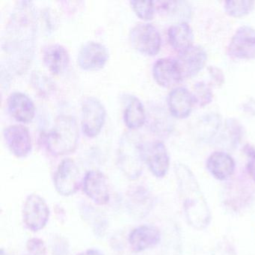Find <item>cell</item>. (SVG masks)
<instances>
[{"mask_svg": "<svg viewBox=\"0 0 255 255\" xmlns=\"http://www.w3.org/2000/svg\"><path fill=\"white\" fill-rule=\"evenodd\" d=\"M50 208L45 200L38 194H31L23 206V222L33 232L41 231L47 225L50 218Z\"/></svg>", "mask_w": 255, "mask_h": 255, "instance_id": "cell-7", "label": "cell"}, {"mask_svg": "<svg viewBox=\"0 0 255 255\" xmlns=\"http://www.w3.org/2000/svg\"><path fill=\"white\" fill-rule=\"evenodd\" d=\"M7 107L10 115L18 122L29 123L35 117V107L33 101L23 92L11 93L7 100Z\"/></svg>", "mask_w": 255, "mask_h": 255, "instance_id": "cell-16", "label": "cell"}, {"mask_svg": "<svg viewBox=\"0 0 255 255\" xmlns=\"http://www.w3.org/2000/svg\"><path fill=\"white\" fill-rule=\"evenodd\" d=\"M54 185L58 193L63 196L74 195L80 189V172L74 160L65 159L58 167L54 176Z\"/></svg>", "mask_w": 255, "mask_h": 255, "instance_id": "cell-9", "label": "cell"}, {"mask_svg": "<svg viewBox=\"0 0 255 255\" xmlns=\"http://www.w3.org/2000/svg\"><path fill=\"white\" fill-rule=\"evenodd\" d=\"M143 160L152 174L158 178L165 177L169 169L170 158L163 142L153 141L142 144Z\"/></svg>", "mask_w": 255, "mask_h": 255, "instance_id": "cell-8", "label": "cell"}, {"mask_svg": "<svg viewBox=\"0 0 255 255\" xmlns=\"http://www.w3.org/2000/svg\"><path fill=\"white\" fill-rule=\"evenodd\" d=\"M132 7L135 14L142 20H148L153 18L154 14V2L152 1H130Z\"/></svg>", "mask_w": 255, "mask_h": 255, "instance_id": "cell-26", "label": "cell"}, {"mask_svg": "<svg viewBox=\"0 0 255 255\" xmlns=\"http://www.w3.org/2000/svg\"><path fill=\"white\" fill-rule=\"evenodd\" d=\"M4 139L11 153L25 157L32 151V143L29 129L22 125H11L3 131Z\"/></svg>", "mask_w": 255, "mask_h": 255, "instance_id": "cell-13", "label": "cell"}, {"mask_svg": "<svg viewBox=\"0 0 255 255\" xmlns=\"http://www.w3.org/2000/svg\"><path fill=\"white\" fill-rule=\"evenodd\" d=\"M146 120L145 110L141 101L135 96H129L124 112L125 125L131 129L141 128Z\"/></svg>", "mask_w": 255, "mask_h": 255, "instance_id": "cell-23", "label": "cell"}, {"mask_svg": "<svg viewBox=\"0 0 255 255\" xmlns=\"http://www.w3.org/2000/svg\"><path fill=\"white\" fill-rule=\"evenodd\" d=\"M245 152L247 155L249 160L247 163V170L252 180L255 182V147L253 146L246 145Z\"/></svg>", "mask_w": 255, "mask_h": 255, "instance_id": "cell-28", "label": "cell"}, {"mask_svg": "<svg viewBox=\"0 0 255 255\" xmlns=\"http://www.w3.org/2000/svg\"><path fill=\"white\" fill-rule=\"evenodd\" d=\"M192 95L195 100V104H198L200 107H205L213 101V92L204 82H199L194 86Z\"/></svg>", "mask_w": 255, "mask_h": 255, "instance_id": "cell-25", "label": "cell"}, {"mask_svg": "<svg viewBox=\"0 0 255 255\" xmlns=\"http://www.w3.org/2000/svg\"><path fill=\"white\" fill-rule=\"evenodd\" d=\"M153 206V199L149 191L144 186L132 188L128 195V207L130 213L138 218L148 214Z\"/></svg>", "mask_w": 255, "mask_h": 255, "instance_id": "cell-21", "label": "cell"}, {"mask_svg": "<svg viewBox=\"0 0 255 255\" xmlns=\"http://www.w3.org/2000/svg\"><path fill=\"white\" fill-rule=\"evenodd\" d=\"M207 53L202 47L193 46L179 55L178 61L183 77H192L204 68L207 62Z\"/></svg>", "mask_w": 255, "mask_h": 255, "instance_id": "cell-17", "label": "cell"}, {"mask_svg": "<svg viewBox=\"0 0 255 255\" xmlns=\"http://www.w3.org/2000/svg\"><path fill=\"white\" fill-rule=\"evenodd\" d=\"M129 39L135 50L147 56H155L160 50V34L151 23H137L131 29Z\"/></svg>", "mask_w": 255, "mask_h": 255, "instance_id": "cell-5", "label": "cell"}, {"mask_svg": "<svg viewBox=\"0 0 255 255\" xmlns=\"http://www.w3.org/2000/svg\"><path fill=\"white\" fill-rule=\"evenodd\" d=\"M142 143L139 135L126 132L119 140L118 164L122 172L130 180H136L142 171Z\"/></svg>", "mask_w": 255, "mask_h": 255, "instance_id": "cell-4", "label": "cell"}, {"mask_svg": "<svg viewBox=\"0 0 255 255\" xmlns=\"http://www.w3.org/2000/svg\"><path fill=\"white\" fill-rule=\"evenodd\" d=\"M255 7L254 1L237 0L225 2V9L227 14L231 17H240L249 14Z\"/></svg>", "mask_w": 255, "mask_h": 255, "instance_id": "cell-24", "label": "cell"}, {"mask_svg": "<svg viewBox=\"0 0 255 255\" xmlns=\"http://www.w3.org/2000/svg\"><path fill=\"white\" fill-rule=\"evenodd\" d=\"M83 191L98 205H105L110 200V188L107 177L98 170L88 171L83 178Z\"/></svg>", "mask_w": 255, "mask_h": 255, "instance_id": "cell-12", "label": "cell"}, {"mask_svg": "<svg viewBox=\"0 0 255 255\" xmlns=\"http://www.w3.org/2000/svg\"><path fill=\"white\" fill-rule=\"evenodd\" d=\"M78 255H104L102 252H100L98 249H88L82 253L79 254Z\"/></svg>", "mask_w": 255, "mask_h": 255, "instance_id": "cell-30", "label": "cell"}, {"mask_svg": "<svg viewBox=\"0 0 255 255\" xmlns=\"http://www.w3.org/2000/svg\"><path fill=\"white\" fill-rule=\"evenodd\" d=\"M78 140V125L75 118L71 116H59L44 137L46 147L54 156L72 153L77 148Z\"/></svg>", "mask_w": 255, "mask_h": 255, "instance_id": "cell-3", "label": "cell"}, {"mask_svg": "<svg viewBox=\"0 0 255 255\" xmlns=\"http://www.w3.org/2000/svg\"><path fill=\"white\" fill-rule=\"evenodd\" d=\"M228 53L240 59H255V29L249 26L239 28L231 38Z\"/></svg>", "mask_w": 255, "mask_h": 255, "instance_id": "cell-10", "label": "cell"}, {"mask_svg": "<svg viewBox=\"0 0 255 255\" xmlns=\"http://www.w3.org/2000/svg\"><path fill=\"white\" fill-rule=\"evenodd\" d=\"M176 176L183 212L188 223L195 229L210 225L211 213L195 175L186 165H176Z\"/></svg>", "mask_w": 255, "mask_h": 255, "instance_id": "cell-2", "label": "cell"}, {"mask_svg": "<svg viewBox=\"0 0 255 255\" xmlns=\"http://www.w3.org/2000/svg\"><path fill=\"white\" fill-rule=\"evenodd\" d=\"M207 168L214 178L219 180H228L234 174L235 162L228 153L216 151L207 159Z\"/></svg>", "mask_w": 255, "mask_h": 255, "instance_id": "cell-20", "label": "cell"}, {"mask_svg": "<svg viewBox=\"0 0 255 255\" xmlns=\"http://www.w3.org/2000/svg\"><path fill=\"white\" fill-rule=\"evenodd\" d=\"M154 80L162 87H171L183 79L178 61L171 58L158 59L153 66Z\"/></svg>", "mask_w": 255, "mask_h": 255, "instance_id": "cell-14", "label": "cell"}, {"mask_svg": "<svg viewBox=\"0 0 255 255\" xmlns=\"http://www.w3.org/2000/svg\"><path fill=\"white\" fill-rule=\"evenodd\" d=\"M37 21L32 2H20L8 20L2 48L10 65L17 74L30 65L35 50Z\"/></svg>", "mask_w": 255, "mask_h": 255, "instance_id": "cell-1", "label": "cell"}, {"mask_svg": "<svg viewBox=\"0 0 255 255\" xmlns=\"http://www.w3.org/2000/svg\"><path fill=\"white\" fill-rule=\"evenodd\" d=\"M161 240V233L153 225H141L134 228L128 241L133 252H141L156 246Z\"/></svg>", "mask_w": 255, "mask_h": 255, "instance_id": "cell-15", "label": "cell"}, {"mask_svg": "<svg viewBox=\"0 0 255 255\" xmlns=\"http://www.w3.org/2000/svg\"><path fill=\"white\" fill-rule=\"evenodd\" d=\"M168 38L171 47L180 53L192 47L193 31L187 23L182 22L173 25L168 29Z\"/></svg>", "mask_w": 255, "mask_h": 255, "instance_id": "cell-22", "label": "cell"}, {"mask_svg": "<svg viewBox=\"0 0 255 255\" xmlns=\"http://www.w3.org/2000/svg\"><path fill=\"white\" fill-rule=\"evenodd\" d=\"M26 249L29 255H46V246L42 240L32 238L28 240Z\"/></svg>", "mask_w": 255, "mask_h": 255, "instance_id": "cell-27", "label": "cell"}, {"mask_svg": "<svg viewBox=\"0 0 255 255\" xmlns=\"http://www.w3.org/2000/svg\"><path fill=\"white\" fill-rule=\"evenodd\" d=\"M43 61L50 72L60 74L69 65V53L66 47L62 44H49L43 50Z\"/></svg>", "mask_w": 255, "mask_h": 255, "instance_id": "cell-19", "label": "cell"}, {"mask_svg": "<svg viewBox=\"0 0 255 255\" xmlns=\"http://www.w3.org/2000/svg\"><path fill=\"white\" fill-rule=\"evenodd\" d=\"M194 104L193 95L186 88H175L168 95V105L170 113L177 119L189 117Z\"/></svg>", "mask_w": 255, "mask_h": 255, "instance_id": "cell-18", "label": "cell"}, {"mask_svg": "<svg viewBox=\"0 0 255 255\" xmlns=\"http://www.w3.org/2000/svg\"><path fill=\"white\" fill-rule=\"evenodd\" d=\"M210 73L213 80L216 81V83H217L218 85H222V83H223L224 75L222 71H221L219 68H214V67L213 68V67H212V68H210Z\"/></svg>", "mask_w": 255, "mask_h": 255, "instance_id": "cell-29", "label": "cell"}, {"mask_svg": "<svg viewBox=\"0 0 255 255\" xmlns=\"http://www.w3.org/2000/svg\"><path fill=\"white\" fill-rule=\"evenodd\" d=\"M105 107L95 97H89L82 104V129L88 137L97 136L106 122Z\"/></svg>", "mask_w": 255, "mask_h": 255, "instance_id": "cell-6", "label": "cell"}, {"mask_svg": "<svg viewBox=\"0 0 255 255\" xmlns=\"http://www.w3.org/2000/svg\"><path fill=\"white\" fill-rule=\"evenodd\" d=\"M109 59V51L104 44L88 41L80 47L77 63L85 71H97L104 68Z\"/></svg>", "mask_w": 255, "mask_h": 255, "instance_id": "cell-11", "label": "cell"}]
</instances>
